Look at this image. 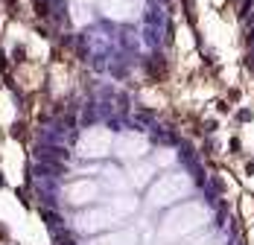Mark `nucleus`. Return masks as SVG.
Here are the masks:
<instances>
[{
  "label": "nucleus",
  "instance_id": "nucleus-1",
  "mask_svg": "<svg viewBox=\"0 0 254 245\" xmlns=\"http://www.w3.org/2000/svg\"><path fill=\"white\" fill-rule=\"evenodd\" d=\"M134 210H137V198L123 196V193H114V196L108 198L105 204H100V207H91V204H88V210L76 213L73 231H79V234L111 231V228H117L120 222L126 219V216H131Z\"/></svg>",
  "mask_w": 254,
  "mask_h": 245
},
{
  "label": "nucleus",
  "instance_id": "nucleus-2",
  "mask_svg": "<svg viewBox=\"0 0 254 245\" xmlns=\"http://www.w3.org/2000/svg\"><path fill=\"white\" fill-rule=\"evenodd\" d=\"M210 219V210L199 204V201H187V204H178L173 207L164 222H161V228H158V237L164 240V243H176V240H187V237H193L196 231H202L204 225Z\"/></svg>",
  "mask_w": 254,
  "mask_h": 245
},
{
  "label": "nucleus",
  "instance_id": "nucleus-3",
  "mask_svg": "<svg viewBox=\"0 0 254 245\" xmlns=\"http://www.w3.org/2000/svg\"><path fill=\"white\" fill-rule=\"evenodd\" d=\"M193 193V178L187 172H167L149 187V196H146V204L149 207H170L181 198H187Z\"/></svg>",
  "mask_w": 254,
  "mask_h": 245
},
{
  "label": "nucleus",
  "instance_id": "nucleus-4",
  "mask_svg": "<svg viewBox=\"0 0 254 245\" xmlns=\"http://www.w3.org/2000/svg\"><path fill=\"white\" fill-rule=\"evenodd\" d=\"M111 146H114V131L105 128V125H91L79 134L76 140V158H85V161H100L105 155H111Z\"/></svg>",
  "mask_w": 254,
  "mask_h": 245
},
{
  "label": "nucleus",
  "instance_id": "nucleus-5",
  "mask_svg": "<svg viewBox=\"0 0 254 245\" xmlns=\"http://www.w3.org/2000/svg\"><path fill=\"white\" fill-rule=\"evenodd\" d=\"M111 152H114L120 161L134 164V161H140V158L149 152V137H146L143 131H123L120 137H114Z\"/></svg>",
  "mask_w": 254,
  "mask_h": 245
},
{
  "label": "nucleus",
  "instance_id": "nucleus-6",
  "mask_svg": "<svg viewBox=\"0 0 254 245\" xmlns=\"http://www.w3.org/2000/svg\"><path fill=\"white\" fill-rule=\"evenodd\" d=\"M100 193H102L100 181H91V178H76V181H70V184L62 190V196H64V201H67L70 207H88V204H97Z\"/></svg>",
  "mask_w": 254,
  "mask_h": 245
},
{
  "label": "nucleus",
  "instance_id": "nucleus-7",
  "mask_svg": "<svg viewBox=\"0 0 254 245\" xmlns=\"http://www.w3.org/2000/svg\"><path fill=\"white\" fill-rule=\"evenodd\" d=\"M97 3H100V9H102L105 18L120 21V24L134 21V18L140 15V9H143V0H97Z\"/></svg>",
  "mask_w": 254,
  "mask_h": 245
},
{
  "label": "nucleus",
  "instance_id": "nucleus-8",
  "mask_svg": "<svg viewBox=\"0 0 254 245\" xmlns=\"http://www.w3.org/2000/svg\"><path fill=\"white\" fill-rule=\"evenodd\" d=\"M97 181H100V187H108V190H114V193H123L126 184H128V178L117 170V167H102Z\"/></svg>",
  "mask_w": 254,
  "mask_h": 245
},
{
  "label": "nucleus",
  "instance_id": "nucleus-9",
  "mask_svg": "<svg viewBox=\"0 0 254 245\" xmlns=\"http://www.w3.org/2000/svg\"><path fill=\"white\" fill-rule=\"evenodd\" d=\"M91 245H137V237H134V231H114V234L94 240Z\"/></svg>",
  "mask_w": 254,
  "mask_h": 245
},
{
  "label": "nucleus",
  "instance_id": "nucleus-10",
  "mask_svg": "<svg viewBox=\"0 0 254 245\" xmlns=\"http://www.w3.org/2000/svg\"><path fill=\"white\" fill-rule=\"evenodd\" d=\"M134 164H137V161H134ZM152 175H155V167H152V161H149V164L131 167V178H128V181H131L134 187H146V184L152 181Z\"/></svg>",
  "mask_w": 254,
  "mask_h": 245
},
{
  "label": "nucleus",
  "instance_id": "nucleus-11",
  "mask_svg": "<svg viewBox=\"0 0 254 245\" xmlns=\"http://www.w3.org/2000/svg\"><path fill=\"white\" fill-rule=\"evenodd\" d=\"M176 152H173V149H158V152H155L152 155V167L155 170H161V167H170V164H176Z\"/></svg>",
  "mask_w": 254,
  "mask_h": 245
},
{
  "label": "nucleus",
  "instance_id": "nucleus-12",
  "mask_svg": "<svg viewBox=\"0 0 254 245\" xmlns=\"http://www.w3.org/2000/svg\"><path fill=\"white\" fill-rule=\"evenodd\" d=\"M73 3H79V6H91V3H97V0H73Z\"/></svg>",
  "mask_w": 254,
  "mask_h": 245
}]
</instances>
